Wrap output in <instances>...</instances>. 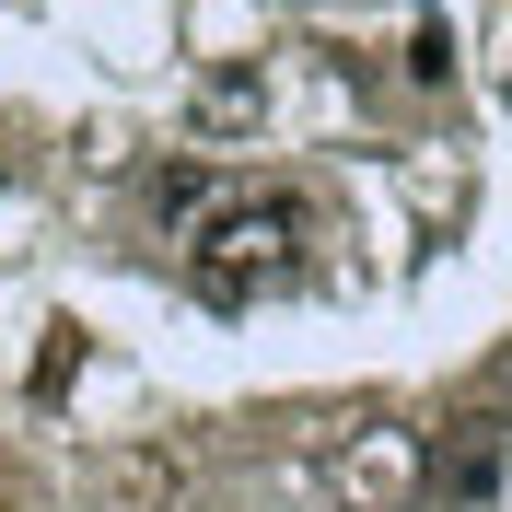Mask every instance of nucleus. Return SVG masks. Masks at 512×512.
<instances>
[{
    "label": "nucleus",
    "instance_id": "obj_2",
    "mask_svg": "<svg viewBox=\"0 0 512 512\" xmlns=\"http://www.w3.org/2000/svg\"><path fill=\"white\" fill-rule=\"evenodd\" d=\"M338 501L350 512H408V489L431 478V454H419V431H361V443H338Z\"/></svg>",
    "mask_w": 512,
    "mask_h": 512
},
{
    "label": "nucleus",
    "instance_id": "obj_4",
    "mask_svg": "<svg viewBox=\"0 0 512 512\" xmlns=\"http://www.w3.org/2000/svg\"><path fill=\"white\" fill-rule=\"evenodd\" d=\"M198 117H210V128H245L256 117V70H222V82L198 94Z\"/></svg>",
    "mask_w": 512,
    "mask_h": 512
},
{
    "label": "nucleus",
    "instance_id": "obj_1",
    "mask_svg": "<svg viewBox=\"0 0 512 512\" xmlns=\"http://www.w3.org/2000/svg\"><path fill=\"white\" fill-rule=\"evenodd\" d=\"M303 268H315V222H303L291 187H210L187 210V280H198V303L245 315V303L291 291Z\"/></svg>",
    "mask_w": 512,
    "mask_h": 512
},
{
    "label": "nucleus",
    "instance_id": "obj_3",
    "mask_svg": "<svg viewBox=\"0 0 512 512\" xmlns=\"http://www.w3.org/2000/svg\"><path fill=\"white\" fill-rule=\"evenodd\" d=\"M501 431H512V419H454V443H443L431 478H443L454 501H489V489H501Z\"/></svg>",
    "mask_w": 512,
    "mask_h": 512
}]
</instances>
